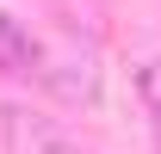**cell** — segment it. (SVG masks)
Here are the masks:
<instances>
[{
  "mask_svg": "<svg viewBox=\"0 0 161 154\" xmlns=\"http://www.w3.org/2000/svg\"><path fill=\"white\" fill-rule=\"evenodd\" d=\"M37 80L62 99V105H93V99H99V56H93V43L68 37V43H56V49H43Z\"/></svg>",
  "mask_w": 161,
  "mask_h": 154,
  "instance_id": "cell-1",
  "label": "cell"
},
{
  "mask_svg": "<svg viewBox=\"0 0 161 154\" xmlns=\"http://www.w3.org/2000/svg\"><path fill=\"white\" fill-rule=\"evenodd\" d=\"M0 148L6 154H68V130L31 105H6L0 111Z\"/></svg>",
  "mask_w": 161,
  "mask_h": 154,
  "instance_id": "cell-2",
  "label": "cell"
},
{
  "mask_svg": "<svg viewBox=\"0 0 161 154\" xmlns=\"http://www.w3.org/2000/svg\"><path fill=\"white\" fill-rule=\"evenodd\" d=\"M43 68V43L25 31L13 13H0V74H19V80H37Z\"/></svg>",
  "mask_w": 161,
  "mask_h": 154,
  "instance_id": "cell-3",
  "label": "cell"
},
{
  "mask_svg": "<svg viewBox=\"0 0 161 154\" xmlns=\"http://www.w3.org/2000/svg\"><path fill=\"white\" fill-rule=\"evenodd\" d=\"M136 93H142V105H149V111H155V123H161V56L136 74Z\"/></svg>",
  "mask_w": 161,
  "mask_h": 154,
  "instance_id": "cell-4",
  "label": "cell"
}]
</instances>
